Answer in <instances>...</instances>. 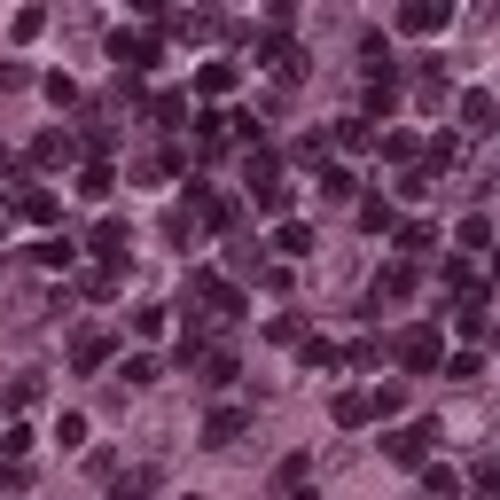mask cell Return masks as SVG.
Here are the masks:
<instances>
[{"label": "cell", "instance_id": "1", "mask_svg": "<svg viewBox=\"0 0 500 500\" xmlns=\"http://www.w3.org/2000/svg\"><path fill=\"white\" fill-rule=\"evenodd\" d=\"M243 438V415H235V406H219L212 423H204V445H235Z\"/></svg>", "mask_w": 500, "mask_h": 500}, {"label": "cell", "instance_id": "2", "mask_svg": "<svg viewBox=\"0 0 500 500\" xmlns=\"http://www.w3.org/2000/svg\"><path fill=\"white\" fill-rule=\"evenodd\" d=\"M406 24H415V32H430V24H445V0H406Z\"/></svg>", "mask_w": 500, "mask_h": 500}, {"label": "cell", "instance_id": "3", "mask_svg": "<svg viewBox=\"0 0 500 500\" xmlns=\"http://www.w3.org/2000/svg\"><path fill=\"white\" fill-rule=\"evenodd\" d=\"M423 438L430 430H399V438H391V462H423Z\"/></svg>", "mask_w": 500, "mask_h": 500}, {"label": "cell", "instance_id": "4", "mask_svg": "<svg viewBox=\"0 0 500 500\" xmlns=\"http://www.w3.org/2000/svg\"><path fill=\"white\" fill-rule=\"evenodd\" d=\"M430 352H438V336H430V328H415V336H406V360L430 367Z\"/></svg>", "mask_w": 500, "mask_h": 500}]
</instances>
